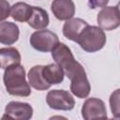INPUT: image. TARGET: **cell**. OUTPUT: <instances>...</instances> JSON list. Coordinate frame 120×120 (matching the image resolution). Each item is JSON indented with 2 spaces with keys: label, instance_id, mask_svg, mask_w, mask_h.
<instances>
[{
  "label": "cell",
  "instance_id": "cell-14",
  "mask_svg": "<svg viewBox=\"0 0 120 120\" xmlns=\"http://www.w3.org/2000/svg\"><path fill=\"white\" fill-rule=\"evenodd\" d=\"M42 76L47 83L50 85L61 83L64 80L65 73L63 69L55 63V64H49L47 66L42 67Z\"/></svg>",
  "mask_w": 120,
  "mask_h": 120
},
{
  "label": "cell",
  "instance_id": "cell-3",
  "mask_svg": "<svg viewBox=\"0 0 120 120\" xmlns=\"http://www.w3.org/2000/svg\"><path fill=\"white\" fill-rule=\"evenodd\" d=\"M76 42L87 52H95L101 50L106 43L104 30L96 25L87 24L79 34Z\"/></svg>",
  "mask_w": 120,
  "mask_h": 120
},
{
  "label": "cell",
  "instance_id": "cell-2",
  "mask_svg": "<svg viewBox=\"0 0 120 120\" xmlns=\"http://www.w3.org/2000/svg\"><path fill=\"white\" fill-rule=\"evenodd\" d=\"M52 56L69 80L76 76L86 74L83 67L74 58L72 52L65 43L59 42L52 51Z\"/></svg>",
  "mask_w": 120,
  "mask_h": 120
},
{
  "label": "cell",
  "instance_id": "cell-17",
  "mask_svg": "<svg viewBox=\"0 0 120 120\" xmlns=\"http://www.w3.org/2000/svg\"><path fill=\"white\" fill-rule=\"evenodd\" d=\"M32 13V6L24 2H17L10 7V15L17 22H27Z\"/></svg>",
  "mask_w": 120,
  "mask_h": 120
},
{
  "label": "cell",
  "instance_id": "cell-5",
  "mask_svg": "<svg viewBox=\"0 0 120 120\" xmlns=\"http://www.w3.org/2000/svg\"><path fill=\"white\" fill-rule=\"evenodd\" d=\"M46 102L51 109L58 111H71L75 106V99L66 90L54 89L48 92Z\"/></svg>",
  "mask_w": 120,
  "mask_h": 120
},
{
  "label": "cell",
  "instance_id": "cell-6",
  "mask_svg": "<svg viewBox=\"0 0 120 120\" xmlns=\"http://www.w3.org/2000/svg\"><path fill=\"white\" fill-rule=\"evenodd\" d=\"M98 23L102 30L112 31L120 25V15L118 5L103 7L97 17Z\"/></svg>",
  "mask_w": 120,
  "mask_h": 120
},
{
  "label": "cell",
  "instance_id": "cell-18",
  "mask_svg": "<svg viewBox=\"0 0 120 120\" xmlns=\"http://www.w3.org/2000/svg\"><path fill=\"white\" fill-rule=\"evenodd\" d=\"M110 105L111 110L115 118H119V89H116L110 97Z\"/></svg>",
  "mask_w": 120,
  "mask_h": 120
},
{
  "label": "cell",
  "instance_id": "cell-4",
  "mask_svg": "<svg viewBox=\"0 0 120 120\" xmlns=\"http://www.w3.org/2000/svg\"><path fill=\"white\" fill-rule=\"evenodd\" d=\"M58 43L59 38L57 35L47 29L38 30L34 32L30 37L31 46L35 50L42 52H52Z\"/></svg>",
  "mask_w": 120,
  "mask_h": 120
},
{
  "label": "cell",
  "instance_id": "cell-20",
  "mask_svg": "<svg viewBox=\"0 0 120 120\" xmlns=\"http://www.w3.org/2000/svg\"><path fill=\"white\" fill-rule=\"evenodd\" d=\"M110 0H88V6L90 8H103L106 7Z\"/></svg>",
  "mask_w": 120,
  "mask_h": 120
},
{
  "label": "cell",
  "instance_id": "cell-11",
  "mask_svg": "<svg viewBox=\"0 0 120 120\" xmlns=\"http://www.w3.org/2000/svg\"><path fill=\"white\" fill-rule=\"evenodd\" d=\"M71 93L80 98H85L91 92V85L86 74H82L70 80Z\"/></svg>",
  "mask_w": 120,
  "mask_h": 120
},
{
  "label": "cell",
  "instance_id": "cell-19",
  "mask_svg": "<svg viewBox=\"0 0 120 120\" xmlns=\"http://www.w3.org/2000/svg\"><path fill=\"white\" fill-rule=\"evenodd\" d=\"M10 15V5L7 0H0V22L5 21Z\"/></svg>",
  "mask_w": 120,
  "mask_h": 120
},
{
  "label": "cell",
  "instance_id": "cell-21",
  "mask_svg": "<svg viewBox=\"0 0 120 120\" xmlns=\"http://www.w3.org/2000/svg\"><path fill=\"white\" fill-rule=\"evenodd\" d=\"M0 68H1V66H0Z\"/></svg>",
  "mask_w": 120,
  "mask_h": 120
},
{
  "label": "cell",
  "instance_id": "cell-10",
  "mask_svg": "<svg viewBox=\"0 0 120 120\" xmlns=\"http://www.w3.org/2000/svg\"><path fill=\"white\" fill-rule=\"evenodd\" d=\"M20 30L16 23L11 22H0V43L12 45L18 40Z\"/></svg>",
  "mask_w": 120,
  "mask_h": 120
},
{
  "label": "cell",
  "instance_id": "cell-8",
  "mask_svg": "<svg viewBox=\"0 0 120 120\" xmlns=\"http://www.w3.org/2000/svg\"><path fill=\"white\" fill-rule=\"evenodd\" d=\"M82 116L84 120L96 118H107L106 106L103 100L97 98H87L82 107Z\"/></svg>",
  "mask_w": 120,
  "mask_h": 120
},
{
  "label": "cell",
  "instance_id": "cell-1",
  "mask_svg": "<svg viewBox=\"0 0 120 120\" xmlns=\"http://www.w3.org/2000/svg\"><path fill=\"white\" fill-rule=\"evenodd\" d=\"M3 82L9 95L28 97L31 94L30 85L25 79V69L21 64L11 65L5 68Z\"/></svg>",
  "mask_w": 120,
  "mask_h": 120
},
{
  "label": "cell",
  "instance_id": "cell-7",
  "mask_svg": "<svg viewBox=\"0 0 120 120\" xmlns=\"http://www.w3.org/2000/svg\"><path fill=\"white\" fill-rule=\"evenodd\" d=\"M33 116V108L27 102L10 101L5 108V114L2 119H18V120H29Z\"/></svg>",
  "mask_w": 120,
  "mask_h": 120
},
{
  "label": "cell",
  "instance_id": "cell-16",
  "mask_svg": "<svg viewBox=\"0 0 120 120\" xmlns=\"http://www.w3.org/2000/svg\"><path fill=\"white\" fill-rule=\"evenodd\" d=\"M15 64H21V54L14 47L1 48L0 49V66L2 68Z\"/></svg>",
  "mask_w": 120,
  "mask_h": 120
},
{
  "label": "cell",
  "instance_id": "cell-15",
  "mask_svg": "<svg viewBox=\"0 0 120 120\" xmlns=\"http://www.w3.org/2000/svg\"><path fill=\"white\" fill-rule=\"evenodd\" d=\"M42 67L41 65H37L34 66L30 68L29 72H28V81H29V84L39 91H43V90H47L51 87V85L49 83H47L42 76Z\"/></svg>",
  "mask_w": 120,
  "mask_h": 120
},
{
  "label": "cell",
  "instance_id": "cell-12",
  "mask_svg": "<svg viewBox=\"0 0 120 120\" xmlns=\"http://www.w3.org/2000/svg\"><path fill=\"white\" fill-rule=\"evenodd\" d=\"M87 24L88 23L81 18H71L64 23L63 29H62L63 35L68 39L76 42V39L79 34Z\"/></svg>",
  "mask_w": 120,
  "mask_h": 120
},
{
  "label": "cell",
  "instance_id": "cell-9",
  "mask_svg": "<svg viewBox=\"0 0 120 120\" xmlns=\"http://www.w3.org/2000/svg\"><path fill=\"white\" fill-rule=\"evenodd\" d=\"M51 9L59 21H68L75 14V5L72 0H53Z\"/></svg>",
  "mask_w": 120,
  "mask_h": 120
},
{
  "label": "cell",
  "instance_id": "cell-13",
  "mask_svg": "<svg viewBox=\"0 0 120 120\" xmlns=\"http://www.w3.org/2000/svg\"><path fill=\"white\" fill-rule=\"evenodd\" d=\"M50 22L49 15L47 11L39 7H32V13L27 21V23L34 29L41 30L45 29Z\"/></svg>",
  "mask_w": 120,
  "mask_h": 120
}]
</instances>
